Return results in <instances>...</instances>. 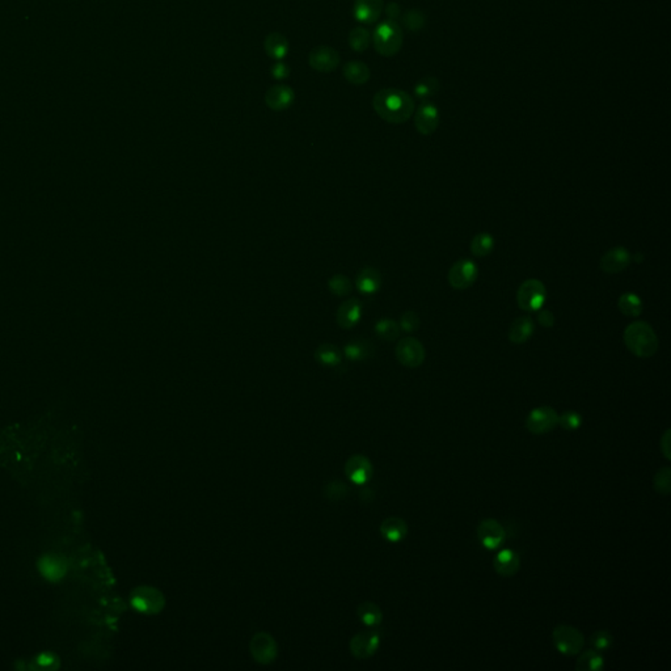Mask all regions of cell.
I'll list each match as a JSON object with an SVG mask.
<instances>
[{
    "mask_svg": "<svg viewBox=\"0 0 671 671\" xmlns=\"http://www.w3.org/2000/svg\"><path fill=\"white\" fill-rule=\"evenodd\" d=\"M373 108L382 120L400 125L413 116L415 100L401 89H380L373 99Z\"/></svg>",
    "mask_w": 671,
    "mask_h": 671,
    "instance_id": "1",
    "label": "cell"
},
{
    "mask_svg": "<svg viewBox=\"0 0 671 671\" xmlns=\"http://www.w3.org/2000/svg\"><path fill=\"white\" fill-rule=\"evenodd\" d=\"M624 344L639 358H650L658 352L660 341L655 329L645 321H633L624 331Z\"/></svg>",
    "mask_w": 671,
    "mask_h": 671,
    "instance_id": "2",
    "label": "cell"
},
{
    "mask_svg": "<svg viewBox=\"0 0 671 671\" xmlns=\"http://www.w3.org/2000/svg\"><path fill=\"white\" fill-rule=\"evenodd\" d=\"M404 33L396 21L385 20L378 25L373 33V45L378 54L393 56L403 48Z\"/></svg>",
    "mask_w": 671,
    "mask_h": 671,
    "instance_id": "3",
    "label": "cell"
},
{
    "mask_svg": "<svg viewBox=\"0 0 671 671\" xmlns=\"http://www.w3.org/2000/svg\"><path fill=\"white\" fill-rule=\"evenodd\" d=\"M130 605L144 615H156L166 607V597L153 586H138L130 592Z\"/></svg>",
    "mask_w": 671,
    "mask_h": 671,
    "instance_id": "4",
    "label": "cell"
},
{
    "mask_svg": "<svg viewBox=\"0 0 671 671\" xmlns=\"http://www.w3.org/2000/svg\"><path fill=\"white\" fill-rule=\"evenodd\" d=\"M552 642L560 655L575 657L582 650L586 639L582 632L573 625L560 624L552 631Z\"/></svg>",
    "mask_w": 671,
    "mask_h": 671,
    "instance_id": "5",
    "label": "cell"
},
{
    "mask_svg": "<svg viewBox=\"0 0 671 671\" xmlns=\"http://www.w3.org/2000/svg\"><path fill=\"white\" fill-rule=\"evenodd\" d=\"M547 301V290L542 281L531 278L525 281L517 291V303L520 310L538 312L543 308Z\"/></svg>",
    "mask_w": 671,
    "mask_h": 671,
    "instance_id": "6",
    "label": "cell"
},
{
    "mask_svg": "<svg viewBox=\"0 0 671 671\" xmlns=\"http://www.w3.org/2000/svg\"><path fill=\"white\" fill-rule=\"evenodd\" d=\"M556 426H559V413L548 405L534 408L526 418V429L534 435L551 433Z\"/></svg>",
    "mask_w": 671,
    "mask_h": 671,
    "instance_id": "7",
    "label": "cell"
},
{
    "mask_svg": "<svg viewBox=\"0 0 671 671\" xmlns=\"http://www.w3.org/2000/svg\"><path fill=\"white\" fill-rule=\"evenodd\" d=\"M479 277V268L475 261L470 258L458 260L450 268L448 274L450 286L455 290H467L475 285Z\"/></svg>",
    "mask_w": 671,
    "mask_h": 671,
    "instance_id": "8",
    "label": "cell"
},
{
    "mask_svg": "<svg viewBox=\"0 0 671 671\" xmlns=\"http://www.w3.org/2000/svg\"><path fill=\"white\" fill-rule=\"evenodd\" d=\"M249 650L253 660L260 665H271L278 657V645L271 633L260 631L253 635L249 642Z\"/></svg>",
    "mask_w": 671,
    "mask_h": 671,
    "instance_id": "9",
    "label": "cell"
},
{
    "mask_svg": "<svg viewBox=\"0 0 671 671\" xmlns=\"http://www.w3.org/2000/svg\"><path fill=\"white\" fill-rule=\"evenodd\" d=\"M380 641H382V636L378 630H373V628L365 630V631L358 632L355 636H353L349 644V649L354 658L363 661L375 655L380 647Z\"/></svg>",
    "mask_w": 671,
    "mask_h": 671,
    "instance_id": "10",
    "label": "cell"
},
{
    "mask_svg": "<svg viewBox=\"0 0 671 671\" xmlns=\"http://www.w3.org/2000/svg\"><path fill=\"white\" fill-rule=\"evenodd\" d=\"M476 535L480 544L488 551L498 550L506 540V530L500 520L495 518H485L480 520Z\"/></svg>",
    "mask_w": 671,
    "mask_h": 671,
    "instance_id": "11",
    "label": "cell"
},
{
    "mask_svg": "<svg viewBox=\"0 0 671 671\" xmlns=\"http://www.w3.org/2000/svg\"><path fill=\"white\" fill-rule=\"evenodd\" d=\"M395 354L400 365L408 368H420L426 357L424 345L413 337H407L399 341L396 345Z\"/></svg>",
    "mask_w": 671,
    "mask_h": 671,
    "instance_id": "12",
    "label": "cell"
},
{
    "mask_svg": "<svg viewBox=\"0 0 671 671\" xmlns=\"http://www.w3.org/2000/svg\"><path fill=\"white\" fill-rule=\"evenodd\" d=\"M345 475L349 481L357 485H363L373 479L374 465L368 456L355 454L346 460Z\"/></svg>",
    "mask_w": 671,
    "mask_h": 671,
    "instance_id": "13",
    "label": "cell"
},
{
    "mask_svg": "<svg viewBox=\"0 0 671 671\" xmlns=\"http://www.w3.org/2000/svg\"><path fill=\"white\" fill-rule=\"evenodd\" d=\"M341 64V56L331 46H316L312 49L310 56H308V64L311 66L315 71L328 72L335 71L336 69Z\"/></svg>",
    "mask_w": 671,
    "mask_h": 671,
    "instance_id": "14",
    "label": "cell"
},
{
    "mask_svg": "<svg viewBox=\"0 0 671 671\" xmlns=\"http://www.w3.org/2000/svg\"><path fill=\"white\" fill-rule=\"evenodd\" d=\"M415 126L423 136L434 134L440 126V112L437 106L429 101H423L415 113Z\"/></svg>",
    "mask_w": 671,
    "mask_h": 671,
    "instance_id": "15",
    "label": "cell"
},
{
    "mask_svg": "<svg viewBox=\"0 0 671 671\" xmlns=\"http://www.w3.org/2000/svg\"><path fill=\"white\" fill-rule=\"evenodd\" d=\"M632 263V253L624 247H615L607 251L600 258V269L607 274H617L625 271Z\"/></svg>",
    "mask_w": 671,
    "mask_h": 671,
    "instance_id": "16",
    "label": "cell"
},
{
    "mask_svg": "<svg viewBox=\"0 0 671 671\" xmlns=\"http://www.w3.org/2000/svg\"><path fill=\"white\" fill-rule=\"evenodd\" d=\"M520 564L522 560L520 553L510 548L501 550L493 559V569L495 573L503 578H510L517 575L520 572Z\"/></svg>",
    "mask_w": 671,
    "mask_h": 671,
    "instance_id": "17",
    "label": "cell"
},
{
    "mask_svg": "<svg viewBox=\"0 0 671 671\" xmlns=\"http://www.w3.org/2000/svg\"><path fill=\"white\" fill-rule=\"evenodd\" d=\"M296 100V94L291 87L286 84H276L268 89L265 95V103L268 108L276 112H282L288 109Z\"/></svg>",
    "mask_w": 671,
    "mask_h": 671,
    "instance_id": "18",
    "label": "cell"
},
{
    "mask_svg": "<svg viewBox=\"0 0 671 671\" xmlns=\"http://www.w3.org/2000/svg\"><path fill=\"white\" fill-rule=\"evenodd\" d=\"M383 0H355L353 6V16L362 24H374L383 12Z\"/></svg>",
    "mask_w": 671,
    "mask_h": 671,
    "instance_id": "19",
    "label": "cell"
},
{
    "mask_svg": "<svg viewBox=\"0 0 671 671\" xmlns=\"http://www.w3.org/2000/svg\"><path fill=\"white\" fill-rule=\"evenodd\" d=\"M363 307L358 299L353 298L345 301L344 303L338 307L337 311V324L343 329H350L360 323Z\"/></svg>",
    "mask_w": 671,
    "mask_h": 671,
    "instance_id": "20",
    "label": "cell"
},
{
    "mask_svg": "<svg viewBox=\"0 0 671 671\" xmlns=\"http://www.w3.org/2000/svg\"><path fill=\"white\" fill-rule=\"evenodd\" d=\"M380 535L390 543H399L408 535V523L400 517H388L380 523Z\"/></svg>",
    "mask_w": 671,
    "mask_h": 671,
    "instance_id": "21",
    "label": "cell"
},
{
    "mask_svg": "<svg viewBox=\"0 0 671 671\" xmlns=\"http://www.w3.org/2000/svg\"><path fill=\"white\" fill-rule=\"evenodd\" d=\"M355 285H357V288H358L360 294L373 296V294L378 293L379 288L382 286V276L375 268L366 266L358 273Z\"/></svg>",
    "mask_w": 671,
    "mask_h": 671,
    "instance_id": "22",
    "label": "cell"
},
{
    "mask_svg": "<svg viewBox=\"0 0 671 671\" xmlns=\"http://www.w3.org/2000/svg\"><path fill=\"white\" fill-rule=\"evenodd\" d=\"M534 331H535V324L533 318L522 316L513 321L508 332V337L513 344H525L531 338V336L534 335Z\"/></svg>",
    "mask_w": 671,
    "mask_h": 671,
    "instance_id": "23",
    "label": "cell"
},
{
    "mask_svg": "<svg viewBox=\"0 0 671 671\" xmlns=\"http://www.w3.org/2000/svg\"><path fill=\"white\" fill-rule=\"evenodd\" d=\"M39 569H40L41 575H44L46 580L56 582V581H59L61 578H64L67 567H66V562H64L62 558L54 556V555L53 556L46 555L40 560Z\"/></svg>",
    "mask_w": 671,
    "mask_h": 671,
    "instance_id": "24",
    "label": "cell"
},
{
    "mask_svg": "<svg viewBox=\"0 0 671 671\" xmlns=\"http://www.w3.org/2000/svg\"><path fill=\"white\" fill-rule=\"evenodd\" d=\"M374 352H375V346L366 338L352 340L345 345L344 348L345 357L354 362L368 360L374 355Z\"/></svg>",
    "mask_w": 671,
    "mask_h": 671,
    "instance_id": "25",
    "label": "cell"
},
{
    "mask_svg": "<svg viewBox=\"0 0 671 671\" xmlns=\"http://www.w3.org/2000/svg\"><path fill=\"white\" fill-rule=\"evenodd\" d=\"M577 655L578 658L575 665L577 671H602L605 669V657L592 647L587 650L582 649Z\"/></svg>",
    "mask_w": 671,
    "mask_h": 671,
    "instance_id": "26",
    "label": "cell"
},
{
    "mask_svg": "<svg viewBox=\"0 0 671 671\" xmlns=\"http://www.w3.org/2000/svg\"><path fill=\"white\" fill-rule=\"evenodd\" d=\"M264 49L266 54L271 56L274 61H282L285 56H288V41L283 34L278 32H273L266 36L264 42Z\"/></svg>",
    "mask_w": 671,
    "mask_h": 671,
    "instance_id": "27",
    "label": "cell"
},
{
    "mask_svg": "<svg viewBox=\"0 0 671 671\" xmlns=\"http://www.w3.org/2000/svg\"><path fill=\"white\" fill-rule=\"evenodd\" d=\"M343 74H344L345 79L348 80L350 84H354V86L366 84L370 80V76H371V72H370L368 64H365L360 61H350V62L345 64L344 67H343Z\"/></svg>",
    "mask_w": 671,
    "mask_h": 671,
    "instance_id": "28",
    "label": "cell"
},
{
    "mask_svg": "<svg viewBox=\"0 0 671 671\" xmlns=\"http://www.w3.org/2000/svg\"><path fill=\"white\" fill-rule=\"evenodd\" d=\"M315 360L324 368H337L343 362V353L336 345L324 343L315 350Z\"/></svg>",
    "mask_w": 671,
    "mask_h": 671,
    "instance_id": "29",
    "label": "cell"
},
{
    "mask_svg": "<svg viewBox=\"0 0 671 671\" xmlns=\"http://www.w3.org/2000/svg\"><path fill=\"white\" fill-rule=\"evenodd\" d=\"M357 616L366 627L374 628L383 622V611L374 602H362L357 607Z\"/></svg>",
    "mask_w": 671,
    "mask_h": 671,
    "instance_id": "30",
    "label": "cell"
},
{
    "mask_svg": "<svg viewBox=\"0 0 671 671\" xmlns=\"http://www.w3.org/2000/svg\"><path fill=\"white\" fill-rule=\"evenodd\" d=\"M617 307L628 318H637L642 313V301L635 293H624L617 301Z\"/></svg>",
    "mask_w": 671,
    "mask_h": 671,
    "instance_id": "31",
    "label": "cell"
},
{
    "mask_svg": "<svg viewBox=\"0 0 671 671\" xmlns=\"http://www.w3.org/2000/svg\"><path fill=\"white\" fill-rule=\"evenodd\" d=\"M495 238L488 232H480L471 240V252L475 257H487L495 249Z\"/></svg>",
    "mask_w": 671,
    "mask_h": 671,
    "instance_id": "32",
    "label": "cell"
},
{
    "mask_svg": "<svg viewBox=\"0 0 671 671\" xmlns=\"http://www.w3.org/2000/svg\"><path fill=\"white\" fill-rule=\"evenodd\" d=\"M374 331H375V335L385 343H392V341H396L399 338V323H396L393 319L384 318V319L376 321Z\"/></svg>",
    "mask_w": 671,
    "mask_h": 671,
    "instance_id": "33",
    "label": "cell"
},
{
    "mask_svg": "<svg viewBox=\"0 0 671 671\" xmlns=\"http://www.w3.org/2000/svg\"><path fill=\"white\" fill-rule=\"evenodd\" d=\"M440 80L434 76H426L415 84V95L421 101H428L429 99L435 96L440 92Z\"/></svg>",
    "mask_w": 671,
    "mask_h": 671,
    "instance_id": "34",
    "label": "cell"
},
{
    "mask_svg": "<svg viewBox=\"0 0 671 671\" xmlns=\"http://www.w3.org/2000/svg\"><path fill=\"white\" fill-rule=\"evenodd\" d=\"M370 42H371V34L366 28H362V26L354 28L349 34V45L357 53H363L365 50H368Z\"/></svg>",
    "mask_w": 671,
    "mask_h": 671,
    "instance_id": "35",
    "label": "cell"
},
{
    "mask_svg": "<svg viewBox=\"0 0 671 671\" xmlns=\"http://www.w3.org/2000/svg\"><path fill=\"white\" fill-rule=\"evenodd\" d=\"M323 493L329 501L337 503V501H343L346 498V495H349V487L341 480H332L326 484Z\"/></svg>",
    "mask_w": 671,
    "mask_h": 671,
    "instance_id": "36",
    "label": "cell"
},
{
    "mask_svg": "<svg viewBox=\"0 0 671 671\" xmlns=\"http://www.w3.org/2000/svg\"><path fill=\"white\" fill-rule=\"evenodd\" d=\"M589 642H590L592 649L603 655L605 652H608L614 645V636L607 630H598L590 636Z\"/></svg>",
    "mask_w": 671,
    "mask_h": 671,
    "instance_id": "37",
    "label": "cell"
},
{
    "mask_svg": "<svg viewBox=\"0 0 671 671\" xmlns=\"http://www.w3.org/2000/svg\"><path fill=\"white\" fill-rule=\"evenodd\" d=\"M329 291L336 296H346L352 293V281L344 274H336L328 281Z\"/></svg>",
    "mask_w": 671,
    "mask_h": 671,
    "instance_id": "38",
    "label": "cell"
},
{
    "mask_svg": "<svg viewBox=\"0 0 671 671\" xmlns=\"http://www.w3.org/2000/svg\"><path fill=\"white\" fill-rule=\"evenodd\" d=\"M653 488L660 495H669L671 493V468L661 467L655 472L653 478Z\"/></svg>",
    "mask_w": 671,
    "mask_h": 671,
    "instance_id": "39",
    "label": "cell"
},
{
    "mask_svg": "<svg viewBox=\"0 0 671 671\" xmlns=\"http://www.w3.org/2000/svg\"><path fill=\"white\" fill-rule=\"evenodd\" d=\"M426 24V17L424 12L418 9H410L403 16V25L410 32H418Z\"/></svg>",
    "mask_w": 671,
    "mask_h": 671,
    "instance_id": "40",
    "label": "cell"
},
{
    "mask_svg": "<svg viewBox=\"0 0 671 671\" xmlns=\"http://www.w3.org/2000/svg\"><path fill=\"white\" fill-rule=\"evenodd\" d=\"M582 415L575 410H565L559 415V426L567 432H575L582 426Z\"/></svg>",
    "mask_w": 671,
    "mask_h": 671,
    "instance_id": "41",
    "label": "cell"
},
{
    "mask_svg": "<svg viewBox=\"0 0 671 671\" xmlns=\"http://www.w3.org/2000/svg\"><path fill=\"white\" fill-rule=\"evenodd\" d=\"M420 326H421L420 316L412 310L404 312L400 318V331H403L405 333H413L415 331H418Z\"/></svg>",
    "mask_w": 671,
    "mask_h": 671,
    "instance_id": "42",
    "label": "cell"
},
{
    "mask_svg": "<svg viewBox=\"0 0 671 671\" xmlns=\"http://www.w3.org/2000/svg\"><path fill=\"white\" fill-rule=\"evenodd\" d=\"M59 665L61 661L54 653H42L34 660V669L39 670H56Z\"/></svg>",
    "mask_w": 671,
    "mask_h": 671,
    "instance_id": "43",
    "label": "cell"
},
{
    "mask_svg": "<svg viewBox=\"0 0 671 671\" xmlns=\"http://www.w3.org/2000/svg\"><path fill=\"white\" fill-rule=\"evenodd\" d=\"M660 448H661V454H662L663 458L666 460H671V429L667 428L665 432L662 433L661 435V440H660Z\"/></svg>",
    "mask_w": 671,
    "mask_h": 671,
    "instance_id": "44",
    "label": "cell"
},
{
    "mask_svg": "<svg viewBox=\"0 0 671 671\" xmlns=\"http://www.w3.org/2000/svg\"><path fill=\"white\" fill-rule=\"evenodd\" d=\"M290 75V67H288L286 62L283 61H276V64H273L272 67V76L276 80H283L288 78Z\"/></svg>",
    "mask_w": 671,
    "mask_h": 671,
    "instance_id": "45",
    "label": "cell"
},
{
    "mask_svg": "<svg viewBox=\"0 0 671 671\" xmlns=\"http://www.w3.org/2000/svg\"><path fill=\"white\" fill-rule=\"evenodd\" d=\"M538 321L544 328H552L555 326V316L550 310H539Z\"/></svg>",
    "mask_w": 671,
    "mask_h": 671,
    "instance_id": "46",
    "label": "cell"
},
{
    "mask_svg": "<svg viewBox=\"0 0 671 671\" xmlns=\"http://www.w3.org/2000/svg\"><path fill=\"white\" fill-rule=\"evenodd\" d=\"M385 14H387V16H388V20L396 21V19L400 16L399 4L391 1V3L387 6V9H385Z\"/></svg>",
    "mask_w": 671,
    "mask_h": 671,
    "instance_id": "47",
    "label": "cell"
}]
</instances>
